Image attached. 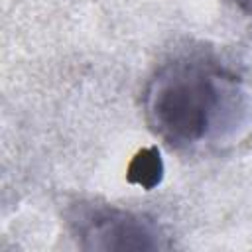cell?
Masks as SVG:
<instances>
[{
    "mask_svg": "<svg viewBox=\"0 0 252 252\" xmlns=\"http://www.w3.org/2000/svg\"><path fill=\"white\" fill-rule=\"evenodd\" d=\"M236 77L205 57L163 65L146 91V118L171 148H193L213 138L236 110Z\"/></svg>",
    "mask_w": 252,
    "mask_h": 252,
    "instance_id": "6da1fadb",
    "label": "cell"
},
{
    "mask_svg": "<svg viewBox=\"0 0 252 252\" xmlns=\"http://www.w3.org/2000/svg\"><path fill=\"white\" fill-rule=\"evenodd\" d=\"M73 234L89 250H156L161 248L159 230L140 215L108 207L79 205L71 215Z\"/></svg>",
    "mask_w": 252,
    "mask_h": 252,
    "instance_id": "7a4b0ae2",
    "label": "cell"
},
{
    "mask_svg": "<svg viewBox=\"0 0 252 252\" xmlns=\"http://www.w3.org/2000/svg\"><path fill=\"white\" fill-rule=\"evenodd\" d=\"M161 177H163V159L156 146L142 148L140 152H136V156L130 159L126 169V179L134 185H140L146 191L158 187L161 183Z\"/></svg>",
    "mask_w": 252,
    "mask_h": 252,
    "instance_id": "3957f363",
    "label": "cell"
},
{
    "mask_svg": "<svg viewBox=\"0 0 252 252\" xmlns=\"http://www.w3.org/2000/svg\"><path fill=\"white\" fill-rule=\"evenodd\" d=\"M234 4H236L246 16L252 18V0H234Z\"/></svg>",
    "mask_w": 252,
    "mask_h": 252,
    "instance_id": "277c9868",
    "label": "cell"
}]
</instances>
